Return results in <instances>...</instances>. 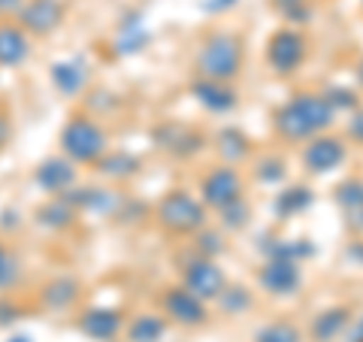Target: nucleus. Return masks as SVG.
Masks as SVG:
<instances>
[{
    "label": "nucleus",
    "mask_w": 363,
    "mask_h": 342,
    "mask_svg": "<svg viewBox=\"0 0 363 342\" xmlns=\"http://www.w3.org/2000/svg\"><path fill=\"white\" fill-rule=\"evenodd\" d=\"M333 121V104L327 97H294L291 104L276 116V128L288 140H306L318 131H324Z\"/></svg>",
    "instance_id": "obj_1"
},
{
    "label": "nucleus",
    "mask_w": 363,
    "mask_h": 342,
    "mask_svg": "<svg viewBox=\"0 0 363 342\" xmlns=\"http://www.w3.org/2000/svg\"><path fill=\"white\" fill-rule=\"evenodd\" d=\"M240 64H242V49H240V40L236 37H227V33H218L212 37L206 45H203V55H200V73L212 79V82H227L240 73Z\"/></svg>",
    "instance_id": "obj_2"
},
{
    "label": "nucleus",
    "mask_w": 363,
    "mask_h": 342,
    "mask_svg": "<svg viewBox=\"0 0 363 342\" xmlns=\"http://www.w3.org/2000/svg\"><path fill=\"white\" fill-rule=\"evenodd\" d=\"M61 143H64V152L70 155L73 161H97V158L106 152L104 131L88 118H73L67 124Z\"/></svg>",
    "instance_id": "obj_3"
},
{
    "label": "nucleus",
    "mask_w": 363,
    "mask_h": 342,
    "mask_svg": "<svg viewBox=\"0 0 363 342\" xmlns=\"http://www.w3.org/2000/svg\"><path fill=\"white\" fill-rule=\"evenodd\" d=\"M161 221L176 233H191L203 224V206L185 191L167 194L161 203Z\"/></svg>",
    "instance_id": "obj_4"
},
{
    "label": "nucleus",
    "mask_w": 363,
    "mask_h": 342,
    "mask_svg": "<svg viewBox=\"0 0 363 342\" xmlns=\"http://www.w3.org/2000/svg\"><path fill=\"white\" fill-rule=\"evenodd\" d=\"M303 55H306V43H303L300 33H294V31H279L269 43V64L276 67L279 73L297 70Z\"/></svg>",
    "instance_id": "obj_5"
},
{
    "label": "nucleus",
    "mask_w": 363,
    "mask_h": 342,
    "mask_svg": "<svg viewBox=\"0 0 363 342\" xmlns=\"http://www.w3.org/2000/svg\"><path fill=\"white\" fill-rule=\"evenodd\" d=\"M203 194H206V203L224 209V206H230L233 200H240L242 182H240V176H236V170L221 167V170H215L206 182H203Z\"/></svg>",
    "instance_id": "obj_6"
},
{
    "label": "nucleus",
    "mask_w": 363,
    "mask_h": 342,
    "mask_svg": "<svg viewBox=\"0 0 363 342\" xmlns=\"http://www.w3.org/2000/svg\"><path fill=\"white\" fill-rule=\"evenodd\" d=\"M185 282H188V291L197 294L200 300H212L224 291V276L212 260H197V264H191Z\"/></svg>",
    "instance_id": "obj_7"
},
{
    "label": "nucleus",
    "mask_w": 363,
    "mask_h": 342,
    "mask_svg": "<svg viewBox=\"0 0 363 342\" xmlns=\"http://www.w3.org/2000/svg\"><path fill=\"white\" fill-rule=\"evenodd\" d=\"M64 18V9L58 0H30V4L21 9V25L28 31H37V33H49L61 25Z\"/></svg>",
    "instance_id": "obj_8"
},
{
    "label": "nucleus",
    "mask_w": 363,
    "mask_h": 342,
    "mask_svg": "<svg viewBox=\"0 0 363 342\" xmlns=\"http://www.w3.org/2000/svg\"><path fill=\"white\" fill-rule=\"evenodd\" d=\"M260 282H264V288L272 291V294H291V291H297V285H300V270H297L294 260L276 258L264 267Z\"/></svg>",
    "instance_id": "obj_9"
},
{
    "label": "nucleus",
    "mask_w": 363,
    "mask_h": 342,
    "mask_svg": "<svg viewBox=\"0 0 363 342\" xmlns=\"http://www.w3.org/2000/svg\"><path fill=\"white\" fill-rule=\"evenodd\" d=\"M342 158H345V149H342V143L339 140H315L309 149H306L303 161H306V167H309L312 173H327V170L342 164Z\"/></svg>",
    "instance_id": "obj_10"
},
{
    "label": "nucleus",
    "mask_w": 363,
    "mask_h": 342,
    "mask_svg": "<svg viewBox=\"0 0 363 342\" xmlns=\"http://www.w3.org/2000/svg\"><path fill=\"white\" fill-rule=\"evenodd\" d=\"M167 312L182 324H200L203 321V300L197 294H191L188 288L185 291L176 288L167 294Z\"/></svg>",
    "instance_id": "obj_11"
},
{
    "label": "nucleus",
    "mask_w": 363,
    "mask_h": 342,
    "mask_svg": "<svg viewBox=\"0 0 363 342\" xmlns=\"http://www.w3.org/2000/svg\"><path fill=\"white\" fill-rule=\"evenodd\" d=\"M25 58H28V37L21 33V28L4 25L0 28V64L18 67Z\"/></svg>",
    "instance_id": "obj_12"
},
{
    "label": "nucleus",
    "mask_w": 363,
    "mask_h": 342,
    "mask_svg": "<svg viewBox=\"0 0 363 342\" xmlns=\"http://www.w3.org/2000/svg\"><path fill=\"white\" fill-rule=\"evenodd\" d=\"M118 327H121L118 315L109 312V309H94L82 318V330L91 339H112L118 333Z\"/></svg>",
    "instance_id": "obj_13"
},
{
    "label": "nucleus",
    "mask_w": 363,
    "mask_h": 342,
    "mask_svg": "<svg viewBox=\"0 0 363 342\" xmlns=\"http://www.w3.org/2000/svg\"><path fill=\"white\" fill-rule=\"evenodd\" d=\"M194 94L200 97V104H206L209 109L215 112H224V109H230L236 104V97H233V91L227 88L224 82H212V79H206V82H200L194 88Z\"/></svg>",
    "instance_id": "obj_14"
},
{
    "label": "nucleus",
    "mask_w": 363,
    "mask_h": 342,
    "mask_svg": "<svg viewBox=\"0 0 363 342\" xmlns=\"http://www.w3.org/2000/svg\"><path fill=\"white\" fill-rule=\"evenodd\" d=\"M37 179L45 191H64L73 182V167L67 161H45L43 170L37 173Z\"/></svg>",
    "instance_id": "obj_15"
},
{
    "label": "nucleus",
    "mask_w": 363,
    "mask_h": 342,
    "mask_svg": "<svg viewBox=\"0 0 363 342\" xmlns=\"http://www.w3.org/2000/svg\"><path fill=\"white\" fill-rule=\"evenodd\" d=\"M85 79H88L85 67H82V64H76V61L55 67V85H58L61 91H67V94H73V91L82 88V85H85Z\"/></svg>",
    "instance_id": "obj_16"
},
{
    "label": "nucleus",
    "mask_w": 363,
    "mask_h": 342,
    "mask_svg": "<svg viewBox=\"0 0 363 342\" xmlns=\"http://www.w3.org/2000/svg\"><path fill=\"white\" fill-rule=\"evenodd\" d=\"M342 327H345V312H342V309H336V312H324V315L315 321V336L321 339V342H327V339H333Z\"/></svg>",
    "instance_id": "obj_17"
},
{
    "label": "nucleus",
    "mask_w": 363,
    "mask_h": 342,
    "mask_svg": "<svg viewBox=\"0 0 363 342\" xmlns=\"http://www.w3.org/2000/svg\"><path fill=\"white\" fill-rule=\"evenodd\" d=\"M161 333H164V324L157 321V318H152V315H143L140 321L133 324V330H130V336L136 342H155Z\"/></svg>",
    "instance_id": "obj_18"
},
{
    "label": "nucleus",
    "mask_w": 363,
    "mask_h": 342,
    "mask_svg": "<svg viewBox=\"0 0 363 342\" xmlns=\"http://www.w3.org/2000/svg\"><path fill=\"white\" fill-rule=\"evenodd\" d=\"M257 342H300V333L291 324H272L267 330H260Z\"/></svg>",
    "instance_id": "obj_19"
},
{
    "label": "nucleus",
    "mask_w": 363,
    "mask_h": 342,
    "mask_svg": "<svg viewBox=\"0 0 363 342\" xmlns=\"http://www.w3.org/2000/svg\"><path fill=\"white\" fill-rule=\"evenodd\" d=\"M306 203H309V191H300V188H294V191H288V194H281V200L276 203V209L279 212H285V215H294L297 209H303Z\"/></svg>",
    "instance_id": "obj_20"
},
{
    "label": "nucleus",
    "mask_w": 363,
    "mask_h": 342,
    "mask_svg": "<svg viewBox=\"0 0 363 342\" xmlns=\"http://www.w3.org/2000/svg\"><path fill=\"white\" fill-rule=\"evenodd\" d=\"M342 203L351 209V215L363 212V185H360V182H351V185L342 188Z\"/></svg>",
    "instance_id": "obj_21"
},
{
    "label": "nucleus",
    "mask_w": 363,
    "mask_h": 342,
    "mask_svg": "<svg viewBox=\"0 0 363 342\" xmlns=\"http://www.w3.org/2000/svg\"><path fill=\"white\" fill-rule=\"evenodd\" d=\"M13 279H16V260H13V255H9L4 246H0V288L9 285Z\"/></svg>",
    "instance_id": "obj_22"
},
{
    "label": "nucleus",
    "mask_w": 363,
    "mask_h": 342,
    "mask_svg": "<svg viewBox=\"0 0 363 342\" xmlns=\"http://www.w3.org/2000/svg\"><path fill=\"white\" fill-rule=\"evenodd\" d=\"M351 136H354V140H360L363 143V112H357V116L354 118H351Z\"/></svg>",
    "instance_id": "obj_23"
},
{
    "label": "nucleus",
    "mask_w": 363,
    "mask_h": 342,
    "mask_svg": "<svg viewBox=\"0 0 363 342\" xmlns=\"http://www.w3.org/2000/svg\"><path fill=\"white\" fill-rule=\"evenodd\" d=\"M16 4H18V0H0V13H9Z\"/></svg>",
    "instance_id": "obj_24"
}]
</instances>
